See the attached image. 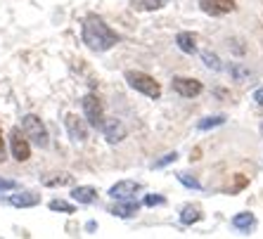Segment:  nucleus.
Listing matches in <instances>:
<instances>
[{"instance_id": "28", "label": "nucleus", "mask_w": 263, "mask_h": 239, "mask_svg": "<svg viewBox=\"0 0 263 239\" xmlns=\"http://www.w3.org/2000/svg\"><path fill=\"white\" fill-rule=\"evenodd\" d=\"M5 159V140H3V130H0V161Z\"/></svg>"}, {"instance_id": "23", "label": "nucleus", "mask_w": 263, "mask_h": 239, "mask_svg": "<svg viewBox=\"0 0 263 239\" xmlns=\"http://www.w3.org/2000/svg\"><path fill=\"white\" fill-rule=\"evenodd\" d=\"M178 180H180L185 187H190V190H202V183H199V180H195L192 175H187V173H180V175H178Z\"/></svg>"}, {"instance_id": "24", "label": "nucleus", "mask_w": 263, "mask_h": 239, "mask_svg": "<svg viewBox=\"0 0 263 239\" xmlns=\"http://www.w3.org/2000/svg\"><path fill=\"white\" fill-rule=\"evenodd\" d=\"M161 204H166V196H161V194H147L145 196V206H161Z\"/></svg>"}, {"instance_id": "14", "label": "nucleus", "mask_w": 263, "mask_h": 239, "mask_svg": "<svg viewBox=\"0 0 263 239\" xmlns=\"http://www.w3.org/2000/svg\"><path fill=\"white\" fill-rule=\"evenodd\" d=\"M233 227H237L239 232H247L249 234L254 227H256V215L251 213V211H242L233 218Z\"/></svg>"}, {"instance_id": "7", "label": "nucleus", "mask_w": 263, "mask_h": 239, "mask_svg": "<svg viewBox=\"0 0 263 239\" xmlns=\"http://www.w3.org/2000/svg\"><path fill=\"white\" fill-rule=\"evenodd\" d=\"M102 135L107 145H119L121 140H126V126L119 118H104L102 123Z\"/></svg>"}, {"instance_id": "18", "label": "nucleus", "mask_w": 263, "mask_h": 239, "mask_svg": "<svg viewBox=\"0 0 263 239\" xmlns=\"http://www.w3.org/2000/svg\"><path fill=\"white\" fill-rule=\"evenodd\" d=\"M71 175L69 173H52V175H45L41 183L45 185V187H62V185H71Z\"/></svg>"}, {"instance_id": "20", "label": "nucleus", "mask_w": 263, "mask_h": 239, "mask_svg": "<svg viewBox=\"0 0 263 239\" xmlns=\"http://www.w3.org/2000/svg\"><path fill=\"white\" fill-rule=\"evenodd\" d=\"M223 123H226V116H223V114H216V116L202 118V121L197 123V128H199V130H211V128H218V126H223Z\"/></svg>"}, {"instance_id": "4", "label": "nucleus", "mask_w": 263, "mask_h": 239, "mask_svg": "<svg viewBox=\"0 0 263 239\" xmlns=\"http://www.w3.org/2000/svg\"><path fill=\"white\" fill-rule=\"evenodd\" d=\"M83 111H86V123L92 128H102L104 123V105L98 95H86L83 97Z\"/></svg>"}, {"instance_id": "16", "label": "nucleus", "mask_w": 263, "mask_h": 239, "mask_svg": "<svg viewBox=\"0 0 263 239\" xmlns=\"http://www.w3.org/2000/svg\"><path fill=\"white\" fill-rule=\"evenodd\" d=\"M71 199L79 204H92L98 199V190H95V187H86V185H83V187H73Z\"/></svg>"}, {"instance_id": "5", "label": "nucleus", "mask_w": 263, "mask_h": 239, "mask_svg": "<svg viewBox=\"0 0 263 239\" xmlns=\"http://www.w3.org/2000/svg\"><path fill=\"white\" fill-rule=\"evenodd\" d=\"M10 149H12V156L19 161V164L29 161V156H31V142L26 140V135L22 133V128H14L12 133H10Z\"/></svg>"}, {"instance_id": "12", "label": "nucleus", "mask_w": 263, "mask_h": 239, "mask_svg": "<svg viewBox=\"0 0 263 239\" xmlns=\"http://www.w3.org/2000/svg\"><path fill=\"white\" fill-rule=\"evenodd\" d=\"M109 211L117 215V218H133V215L140 211V204L133 202V199H121V202H117Z\"/></svg>"}, {"instance_id": "26", "label": "nucleus", "mask_w": 263, "mask_h": 239, "mask_svg": "<svg viewBox=\"0 0 263 239\" xmlns=\"http://www.w3.org/2000/svg\"><path fill=\"white\" fill-rule=\"evenodd\" d=\"M3 190H17V183H14V180H7V178H0V192Z\"/></svg>"}, {"instance_id": "9", "label": "nucleus", "mask_w": 263, "mask_h": 239, "mask_svg": "<svg viewBox=\"0 0 263 239\" xmlns=\"http://www.w3.org/2000/svg\"><path fill=\"white\" fill-rule=\"evenodd\" d=\"M173 90L183 97H197L202 92V81L190 78V76H176L173 78Z\"/></svg>"}, {"instance_id": "22", "label": "nucleus", "mask_w": 263, "mask_h": 239, "mask_svg": "<svg viewBox=\"0 0 263 239\" xmlns=\"http://www.w3.org/2000/svg\"><path fill=\"white\" fill-rule=\"evenodd\" d=\"M50 211H60V213L71 215V213H76V206L71 202H64V199H52L50 202Z\"/></svg>"}, {"instance_id": "25", "label": "nucleus", "mask_w": 263, "mask_h": 239, "mask_svg": "<svg viewBox=\"0 0 263 239\" xmlns=\"http://www.w3.org/2000/svg\"><path fill=\"white\" fill-rule=\"evenodd\" d=\"M178 159V154L176 152H171V154H166V156H161V161H157L154 164V168H161V166H168V164H173V161Z\"/></svg>"}, {"instance_id": "8", "label": "nucleus", "mask_w": 263, "mask_h": 239, "mask_svg": "<svg viewBox=\"0 0 263 239\" xmlns=\"http://www.w3.org/2000/svg\"><path fill=\"white\" fill-rule=\"evenodd\" d=\"M140 190H142V185L135 183V180H119V183H114L109 187V196L121 202V199H133Z\"/></svg>"}, {"instance_id": "3", "label": "nucleus", "mask_w": 263, "mask_h": 239, "mask_svg": "<svg viewBox=\"0 0 263 239\" xmlns=\"http://www.w3.org/2000/svg\"><path fill=\"white\" fill-rule=\"evenodd\" d=\"M22 133L26 135V140L33 142L36 147H48V128L45 123L36 116V114H26L22 118Z\"/></svg>"}, {"instance_id": "10", "label": "nucleus", "mask_w": 263, "mask_h": 239, "mask_svg": "<svg viewBox=\"0 0 263 239\" xmlns=\"http://www.w3.org/2000/svg\"><path fill=\"white\" fill-rule=\"evenodd\" d=\"M64 126H67V133L71 140L83 142L88 137V123L81 116H76V114H67L64 116Z\"/></svg>"}, {"instance_id": "2", "label": "nucleus", "mask_w": 263, "mask_h": 239, "mask_svg": "<svg viewBox=\"0 0 263 239\" xmlns=\"http://www.w3.org/2000/svg\"><path fill=\"white\" fill-rule=\"evenodd\" d=\"M126 83H128L133 90L142 92L145 97L157 99L161 95V86L157 83V78H154V76H149V74H145V71H135V69L126 71Z\"/></svg>"}, {"instance_id": "11", "label": "nucleus", "mask_w": 263, "mask_h": 239, "mask_svg": "<svg viewBox=\"0 0 263 239\" xmlns=\"http://www.w3.org/2000/svg\"><path fill=\"white\" fill-rule=\"evenodd\" d=\"M7 204L14 206V209H31V206H38L41 204V196L36 192H19V194L7 196Z\"/></svg>"}, {"instance_id": "15", "label": "nucleus", "mask_w": 263, "mask_h": 239, "mask_svg": "<svg viewBox=\"0 0 263 239\" xmlns=\"http://www.w3.org/2000/svg\"><path fill=\"white\" fill-rule=\"evenodd\" d=\"M202 215L204 213L197 204H187V206L180 209V223H183V225H195V223L202 221Z\"/></svg>"}, {"instance_id": "21", "label": "nucleus", "mask_w": 263, "mask_h": 239, "mask_svg": "<svg viewBox=\"0 0 263 239\" xmlns=\"http://www.w3.org/2000/svg\"><path fill=\"white\" fill-rule=\"evenodd\" d=\"M247 185H249V178H247V175H233V180H230V185H226L223 190H226L228 194H235V192L245 190Z\"/></svg>"}, {"instance_id": "1", "label": "nucleus", "mask_w": 263, "mask_h": 239, "mask_svg": "<svg viewBox=\"0 0 263 239\" xmlns=\"http://www.w3.org/2000/svg\"><path fill=\"white\" fill-rule=\"evenodd\" d=\"M81 38L92 52H107L121 41L117 31L111 29L100 14H88L81 26Z\"/></svg>"}, {"instance_id": "17", "label": "nucleus", "mask_w": 263, "mask_h": 239, "mask_svg": "<svg viewBox=\"0 0 263 239\" xmlns=\"http://www.w3.org/2000/svg\"><path fill=\"white\" fill-rule=\"evenodd\" d=\"M166 5V0H130V7L135 12H157Z\"/></svg>"}, {"instance_id": "19", "label": "nucleus", "mask_w": 263, "mask_h": 239, "mask_svg": "<svg viewBox=\"0 0 263 239\" xmlns=\"http://www.w3.org/2000/svg\"><path fill=\"white\" fill-rule=\"evenodd\" d=\"M199 55H202V62L206 64L209 69H211V71H220V69H223V62H220V57L216 55V52H209V50H202Z\"/></svg>"}, {"instance_id": "27", "label": "nucleus", "mask_w": 263, "mask_h": 239, "mask_svg": "<svg viewBox=\"0 0 263 239\" xmlns=\"http://www.w3.org/2000/svg\"><path fill=\"white\" fill-rule=\"evenodd\" d=\"M254 102H256V105H258V107H263V86H261V88H258V90H256V92H254Z\"/></svg>"}, {"instance_id": "13", "label": "nucleus", "mask_w": 263, "mask_h": 239, "mask_svg": "<svg viewBox=\"0 0 263 239\" xmlns=\"http://www.w3.org/2000/svg\"><path fill=\"white\" fill-rule=\"evenodd\" d=\"M176 45L183 50L185 55H197V36L190 31H180L176 36Z\"/></svg>"}, {"instance_id": "6", "label": "nucleus", "mask_w": 263, "mask_h": 239, "mask_svg": "<svg viewBox=\"0 0 263 239\" xmlns=\"http://www.w3.org/2000/svg\"><path fill=\"white\" fill-rule=\"evenodd\" d=\"M199 7L202 12L209 17H223V14H230L237 10V3L235 0H199Z\"/></svg>"}]
</instances>
